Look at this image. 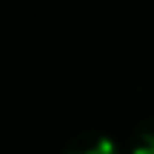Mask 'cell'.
Segmentation results:
<instances>
[{
    "mask_svg": "<svg viewBox=\"0 0 154 154\" xmlns=\"http://www.w3.org/2000/svg\"><path fill=\"white\" fill-rule=\"evenodd\" d=\"M63 154H120V149L111 137H106L100 131H83L69 140Z\"/></svg>",
    "mask_w": 154,
    "mask_h": 154,
    "instance_id": "6da1fadb",
    "label": "cell"
},
{
    "mask_svg": "<svg viewBox=\"0 0 154 154\" xmlns=\"http://www.w3.org/2000/svg\"><path fill=\"white\" fill-rule=\"evenodd\" d=\"M128 154H154V117L143 120L131 134Z\"/></svg>",
    "mask_w": 154,
    "mask_h": 154,
    "instance_id": "7a4b0ae2",
    "label": "cell"
}]
</instances>
